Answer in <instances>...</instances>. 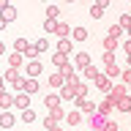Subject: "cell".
Masks as SVG:
<instances>
[{
	"mask_svg": "<svg viewBox=\"0 0 131 131\" xmlns=\"http://www.w3.org/2000/svg\"><path fill=\"white\" fill-rule=\"evenodd\" d=\"M41 71H44V66H41L38 57H36V60H27V77H38Z\"/></svg>",
	"mask_w": 131,
	"mask_h": 131,
	"instance_id": "12",
	"label": "cell"
},
{
	"mask_svg": "<svg viewBox=\"0 0 131 131\" xmlns=\"http://www.w3.org/2000/svg\"><path fill=\"white\" fill-rule=\"evenodd\" d=\"M66 3H77V0H66Z\"/></svg>",
	"mask_w": 131,
	"mask_h": 131,
	"instance_id": "49",
	"label": "cell"
},
{
	"mask_svg": "<svg viewBox=\"0 0 131 131\" xmlns=\"http://www.w3.org/2000/svg\"><path fill=\"white\" fill-rule=\"evenodd\" d=\"M90 63H93V60H90L88 52H77V55H74V68H79V71H82V68L90 66Z\"/></svg>",
	"mask_w": 131,
	"mask_h": 131,
	"instance_id": "9",
	"label": "cell"
},
{
	"mask_svg": "<svg viewBox=\"0 0 131 131\" xmlns=\"http://www.w3.org/2000/svg\"><path fill=\"white\" fill-rule=\"evenodd\" d=\"M6 6H11V3H8V0H0V11H3Z\"/></svg>",
	"mask_w": 131,
	"mask_h": 131,
	"instance_id": "45",
	"label": "cell"
},
{
	"mask_svg": "<svg viewBox=\"0 0 131 131\" xmlns=\"http://www.w3.org/2000/svg\"><path fill=\"white\" fill-rule=\"evenodd\" d=\"M49 117H52L55 123H60V120H66V112L60 109V106H57V109H49Z\"/></svg>",
	"mask_w": 131,
	"mask_h": 131,
	"instance_id": "29",
	"label": "cell"
},
{
	"mask_svg": "<svg viewBox=\"0 0 131 131\" xmlns=\"http://www.w3.org/2000/svg\"><path fill=\"white\" fill-rule=\"evenodd\" d=\"M123 96H128V85H112V90H109V98H112L115 104H117Z\"/></svg>",
	"mask_w": 131,
	"mask_h": 131,
	"instance_id": "6",
	"label": "cell"
},
{
	"mask_svg": "<svg viewBox=\"0 0 131 131\" xmlns=\"http://www.w3.org/2000/svg\"><path fill=\"white\" fill-rule=\"evenodd\" d=\"M104 123H106L104 115H101V112H93V115H90V120H88V126L93 131H101V128H104Z\"/></svg>",
	"mask_w": 131,
	"mask_h": 131,
	"instance_id": "7",
	"label": "cell"
},
{
	"mask_svg": "<svg viewBox=\"0 0 131 131\" xmlns=\"http://www.w3.org/2000/svg\"><path fill=\"white\" fill-rule=\"evenodd\" d=\"M101 131H120V128H117V123H115V120L106 117V123H104V128H101Z\"/></svg>",
	"mask_w": 131,
	"mask_h": 131,
	"instance_id": "39",
	"label": "cell"
},
{
	"mask_svg": "<svg viewBox=\"0 0 131 131\" xmlns=\"http://www.w3.org/2000/svg\"><path fill=\"white\" fill-rule=\"evenodd\" d=\"M71 49H74V41H71V38H57V52L71 55Z\"/></svg>",
	"mask_w": 131,
	"mask_h": 131,
	"instance_id": "15",
	"label": "cell"
},
{
	"mask_svg": "<svg viewBox=\"0 0 131 131\" xmlns=\"http://www.w3.org/2000/svg\"><path fill=\"white\" fill-rule=\"evenodd\" d=\"M27 47H30V41H27V38H16L14 41V52H22V55H25V49H27Z\"/></svg>",
	"mask_w": 131,
	"mask_h": 131,
	"instance_id": "28",
	"label": "cell"
},
{
	"mask_svg": "<svg viewBox=\"0 0 131 131\" xmlns=\"http://www.w3.org/2000/svg\"><path fill=\"white\" fill-rule=\"evenodd\" d=\"M120 71H123V68H120L117 63H112V66H106V68H104V74L109 77V79H117V77H120Z\"/></svg>",
	"mask_w": 131,
	"mask_h": 131,
	"instance_id": "24",
	"label": "cell"
},
{
	"mask_svg": "<svg viewBox=\"0 0 131 131\" xmlns=\"http://www.w3.org/2000/svg\"><path fill=\"white\" fill-rule=\"evenodd\" d=\"M112 109H115V101H112L109 96H104V101H101V104H96V112H101L104 117H109V115H112Z\"/></svg>",
	"mask_w": 131,
	"mask_h": 131,
	"instance_id": "5",
	"label": "cell"
},
{
	"mask_svg": "<svg viewBox=\"0 0 131 131\" xmlns=\"http://www.w3.org/2000/svg\"><path fill=\"white\" fill-rule=\"evenodd\" d=\"M115 109H120V112H131V96H123L117 104H115Z\"/></svg>",
	"mask_w": 131,
	"mask_h": 131,
	"instance_id": "26",
	"label": "cell"
},
{
	"mask_svg": "<svg viewBox=\"0 0 131 131\" xmlns=\"http://www.w3.org/2000/svg\"><path fill=\"white\" fill-rule=\"evenodd\" d=\"M52 126H57V123H55V120H52V117H49V115H47V117H44V128L49 131V128H52Z\"/></svg>",
	"mask_w": 131,
	"mask_h": 131,
	"instance_id": "41",
	"label": "cell"
},
{
	"mask_svg": "<svg viewBox=\"0 0 131 131\" xmlns=\"http://www.w3.org/2000/svg\"><path fill=\"white\" fill-rule=\"evenodd\" d=\"M22 63H25V55H22V52H11V55H8V66H11V68H19Z\"/></svg>",
	"mask_w": 131,
	"mask_h": 131,
	"instance_id": "18",
	"label": "cell"
},
{
	"mask_svg": "<svg viewBox=\"0 0 131 131\" xmlns=\"http://www.w3.org/2000/svg\"><path fill=\"white\" fill-rule=\"evenodd\" d=\"M88 38V27H71V41H85Z\"/></svg>",
	"mask_w": 131,
	"mask_h": 131,
	"instance_id": "23",
	"label": "cell"
},
{
	"mask_svg": "<svg viewBox=\"0 0 131 131\" xmlns=\"http://www.w3.org/2000/svg\"><path fill=\"white\" fill-rule=\"evenodd\" d=\"M74 90H77V96H79V98H88V90H90V88H88V85H85V82L79 79L77 85H74Z\"/></svg>",
	"mask_w": 131,
	"mask_h": 131,
	"instance_id": "27",
	"label": "cell"
},
{
	"mask_svg": "<svg viewBox=\"0 0 131 131\" xmlns=\"http://www.w3.org/2000/svg\"><path fill=\"white\" fill-rule=\"evenodd\" d=\"M98 74H101V71H98V68H96V66H93V63H90V66H85V68H82V77H85V79H90V82L96 79Z\"/></svg>",
	"mask_w": 131,
	"mask_h": 131,
	"instance_id": "22",
	"label": "cell"
},
{
	"mask_svg": "<svg viewBox=\"0 0 131 131\" xmlns=\"http://www.w3.org/2000/svg\"><path fill=\"white\" fill-rule=\"evenodd\" d=\"M109 3H112V0H96V6H101V8H106Z\"/></svg>",
	"mask_w": 131,
	"mask_h": 131,
	"instance_id": "43",
	"label": "cell"
},
{
	"mask_svg": "<svg viewBox=\"0 0 131 131\" xmlns=\"http://www.w3.org/2000/svg\"><path fill=\"white\" fill-rule=\"evenodd\" d=\"M25 57H27V60H36V57H38V49H36V44H30V47L25 49Z\"/></svg>",
	"mask_w": 131,
	"mask_h": 131,
	"instance_id": "34",
	"label": "cell"
},
{
	"mask_svg": "<svg viewBox=\"0 0 131 131\" xmlns=\"http://www.w3.org/2000/svg\"><path fill=\"white\" fill-rule=\"evenodd\" d=\"M66 123H68V126H79L82 123V112L79 109H71V112L66 115Z\"/></svg>",
	"mask_w": 131,
	"mask_h": 131,
	"instance_id": "19",
	"label": "cell"
},
{
	"mask_svg": "<svg viewBox=\"0 0 131 131\" xmlns=\"http://www.w3.org/2000/svg\"><path fill=\"white\" fill-rule=\"evenodd\" d=\"M55 36H57V38H68V36H71V25H68V22H57Z\"/></svg>",
	"mask_w": 131,
	"mask_h": 131,
	"instance_id": "14",
	"label": "cell"
},
{
	"mask_svg": "<svg viewBox=\"0 0 131 131\" xmlns=\"http://www.w3.org/2000/svg\"><path fill=\"white\" fill-rule=\"evenodd\" d=\"M57 16H60V8H57L55 3H52V6H47V19H57Z\"/></svg>",
	"mask_w": 131,
	"mask_h": 131,
	"instance_id": "30",
	"label": "cell"
},
{
	"mask_svg": "<svg viewBox=\"0 0 131 131\" xmlns=\"http://www.w3.org/2000/svg\"><path fill=\"white\" fill-rule=\"evenodd\" d=\"M22 123H36V112L33 109H22Z\"/></svg>",
	"mask_w": 131,
	"mask_h": 131,
	"instance_id": "32",
	"label": "cell"
},
{
	"mask_svg": "<svg viewBox=\"0 0 131 131\" xmlns=\"http://www.w3.org/2000/svg\"><path fill=\"white\" fill-rule=\"evenodd\" d=\"M60 101H63V98H60V93H49V96H44V106H47V109H57V106H60Z\"/></svg>",
	"mask_w": 131,
	"mask_h": 131,
	"instance_id": "11",
	"label": "cell"
},
{
	"mask_svg": "<svg viewBox=\"0 0 131 131\" xmlns=\"http://www.w3.org/2000/svg\"><path fill=\"white\" fill-rule=\"evenodd\" d=\"M57 93H60V98H63V101H74V98H77V90H74V85H63Z\"/></svg>",
	"mask_w": 131,
	"mask_h": 131,
	"instance_id": "13",
	"label": "cell"
},
{
	"mask_svg": "<svg viewBox=\"0 0 131 131\" xmlns=\"http://www.w3.org/2000/svg\"><path fill=\"white\" fill-rule=\"evenodd\" d=\"M49 131H63V128H60V126H52V128H49Z\"/></svg>",
	"mask_w": 131,
	"mask_h": 131,
	"instance_id": "47",
	"label": "cell"
},
{
	"mask_svg": "<svg viewBox=\"0 0 131 131\" xmlns=\"http://www.w3.org/2000/svg\"><path fill=\"white\" fill-rule=\"evenodd\" d=\"M6 90V79H3V74H0V93Z\"/></svg>",
	"mask_w": 131,
	"mask_h": 131,
	"instance_id": "44",
	"label": "cell"
},
{
	"mask_svg": "<svg viewBox=\"0 0 131 131\" xmlns=\"http://www.w3.org/2000/svg\"><path fill=\"white\" fill-rule=\"evenodd\" d=\"M0 19H3V22H14V19H16V8L14 6H6V8H3V11H0Z\"/></svg>",
	"mask_w": 131,
	"mask_h": 131,
	"instance_id": "16",
	"label": "cell"
},
{
	"mask_svg": "<svg viewBox=\"0 0 131 131\" xmlns=\"http://www.w3.org/2000/svg\"><path fill=\"white\" fill-rule=\"evenodd\" d=\"M63 85H66V77H63V74H60V71H57V74H52V77H49V88H57V90H60V88H63Z\"/></svg>",
	"mask_w": 131,
	"mask_h": 131,
	"instance_id": "20",
	"label": "cell"
},
{
	"mask_svg": "<svg viewBox=\"0 0 131 131\" xmlns=\"http://www.w3.org/2000/svg\"><path fill=\"white\" fill-rule=\"evenodd\" d=\"M90 16H93V19H101V16H104V8L93 3V6H90Z\"/></svg>",
	"mask_w": 131,
	"mask_h": 131,
	"instance_id": "33",
	"label": "cell"
},
{
	"mask_svg": "<svg viewBox=\"0 0 131 131\" xmlns=\"http://www.w3.org/2000/svg\"><path fill=\"white\" fill-rule=\"evenodd\" d=\"M123 33H126V30H123L120 25H112V27H109V36H112V38H117V41H120V36H123Z\"/></svg>",
	"mask_w": 131,
	"mask_h": 131,
	"instance_id": "35",
	"label": "cell"
},
{
	"mask_svg": "<svg viewBox=\"0 0 131 131\" xmlns=\"http://www.w3.org/2000/svg\"><path fill=\"white\" fill-rule=\"evenodd\" d=\"M3 79H6L8 85H11V88L16 90V93L22 90V79H25V77H22V74H19V68H11V66H8V71L3 74Z\"/></svg>",
	"mask_w": 131,
	"mask_h": 131,
	"instance_id": "1",
	"label": "cell"
},
{
	"mask_svg": "<svg viewBox=\"0 0 131 131\" xmlns=\"http://www.w3.org/2000/svg\"><path fill=\"white\" fill-rule=\"evenodd\" d=\"M0 55H6V47H3V41H0Z\"/></svg>",
	"mask_w": 131,
	"mask_h": 131,
	"instance_id": "46",
	"label": "cell"
},
{
	"mask_svg": "<svg viewBox=\"0 0 131 131\" xmlns=\"http://www.w3.org/2000/svg\"><path fill=\"white\" fill-rule=\"evenodd\" d=\"M128 96H131V93H128Z\"/></svg>",
	"mask_w": 131,
	"mask_h": 131,
	"instance_id": "51",
	"label": "cell"
},
{
	"mask_svg": "<svg viewBox=\"0 0 131 131\" xmlns=\"http://www.w3.org/2000/svg\"><path fill=\"white\" fill-rule=\"evenodd\" d=\"M93 85H96V88L101 90V93H104V96H109V90H112V79H109V77H106V74H98L96 79H93Z\"/></svg>",
	"mask_w": 131,
	"mask_h": 131,
	"instance_id": "3",
	"label": "cell"
},
{
	"mask_svg": "<svg viewBox=\"0 0 131 131\" xmlns=\"http://www.w3.org/2000/svg\"><path fill=\"white\" fill-rule=\"evenodd\" d=\"M14 106H16V109H30V96L19 90V93L14 96Z\"/></svg>",
	"mask_w": 131,
	"mask_h": 131,
	"instance_id": "8",
	"label": "cell"
},
{
	"mask_svg": "<svg viewBox=\"0 0 131 131\" xmlns=\"http://www.w3.org/2000/svg\"><path fill=\"white\" fill-rule=\"evenodd\" d=\"M71 60H68V55H63V52H55L52 55V66H57V71L63 68V66H68Z\"/></svg>",
	"mask_w": 131,
	"mask_h": 131,
	"instance_id": "17",
	"label": "cell"
},
{
	"mask_svg": "<svg viewBox=\"0 0 131 131\" xmlns=\"http://www.w3.org/2000/svg\"><path fill=\"white\" fill-rule=\"evenodd\" d=\"M120 79H123V85H131V68H128V66L120 71Z\"/></svg>",
	"mask_w": 131,
	"mask_h": 131,
	"instance_id": "37",
	"label": "cell"
},
{
	"mask_svg": "<svg viewBox=\"0 0 131 131\" xmlns=\"http://www.w3.org/2000/svg\"><path fill=\"white\" fill-rule=\"evenodd\" d=\"M74 104H77V109H79L82 115H93L96 112V104H93V101H90V98H74Z\"/></svg>",
	"mask_w": 131,
	"mask_h": 131,
	"instance_id": "2",
	"label": "cell"
},
{
	"mask_svg": "<svg viewBox=\"0 0 131 131\" xmlns=\"http://www.w3.org/2000/svg\"><path fill=\"white\" fill-rule=\"evenodd\" d=\"M128 115H131V112H128Z\"/></svg>",
	"mask_w": 131,
	"mask_h": 131,
	"instance_id": "52",
	"label": "cell"
},
{
	"mask_svg": "<svg viewBox=\"0 0 131 131\" xmlns=\"http://www.w3.org/2000/svg\"><path fill=\"white\" fill-rule=\"evenodd\" d=\"M55 27H57V19H47L44 22V30L47 33H55Z\"/></svg>",
	"mask_w": 131,
	"mask_h": 131,
	"instance_id": "38",
	"label": "cell"
},
{
	"mask_svg": "<svg viewBox=\"0 0 131 131\" xmlns=\"http://www.w3.org/2000/svg\"><path fill=\"white\" fill-rule=\"evenodd\" d=\"M101 60H104V66H112V63H115V52H104Z\"/></svg>",
	"mask_w": 131,
	"mask_h": 131,
	"instance_id": "40",
	"label": "cell"
},
{
	"mask_svg": "<svg viewBox=\"0 0 131 131\" xmlns=\"http://www.w3.org/2000/svg\"><path fill=\"white\" fill-rule=\"evenodd\" d=\"M123 49H126V55H131V38H126V41H123Z\"/></svg>",
	"mask_w": 131,
	"mask_h": 131,
	"instance_id": "42",
	"label": "cell"
},
{
	"mask_svg": "<svg viewBox=\"0 0 131 131\" xmlns=\"http://www.w3.org/2000/svg\"><path fill=\"white\" fill-rule=\"evenodd\" d=\"M22 93L36 96V93H38V79H36V77H25L22 79Z\"/></svg>",
	"mask_w": 131,
	"mask_h": 131,
	"instance_id": "4",
	"label": "cell"
},
{
	"mask_svg": "<svg viewBox=\"0 0 131 131\" xmlns=\"http://www.w3.org/2000/svg\"><path fill=\"white\" fill-rule=\"evenodd\" d=\"M0 115H3V109H0Z\"/></svg>",
	"mask_w": 131,
	"mask_h": 131,
	"instance_id": "50",
	"label": "cell"
},
{
	"mask_svg": "<svg viewBox=\"0 0 131 131\" xmlns=\"http://www.w3.org/2000/svg\"><path fill=\"white\" fill-rule=\"evenodd\" d=\"M117 47H120V41H117V38H112V36H106V38H104V52H115Z\"/></svg>",
	"mask_w": 131,
	"mask_h": 131,
	"instance_id": "25",
	"label": "cell"
},
{
	"mask_svg": "<svg viewBox=\"0 0 131 131\" xmlns=\"http://www.w3.org/2000/svg\"><path fill=\"white\" fill-rule=\"evenodd\" d=\"M126 33H128V38H131V27H126Z\"/></svg>",
	"mask_w": 131,
	"mask_h": 131,
	"instance_id": "48",
	"label": "cell"
},
{
	"mask_svg": "<svg viewBox=\"0 0 131 131\" xmlns=\"http://www.w3.org/2000/svg\"><path fill=\"white\" fill-rule=\"evenodd\" d=\"M117 25H120L123 30H126V27H131V14H120V16H117Z\"/></svg>",
	"mask_w": 131,
	"mask_h": 131,
	"instance_id": "31",
	"label": "cell"
},
{
	"mask_svg": "<svg viewBox=\"0 0 131 131\" xmlns=\"http://www.w3.org/2000/svg\"><path fill=\"white\" fill-rule=\"evenodd\" d=\"M36 49H38V55L47 52V49H49V38H38V41H36Z\"/></svg>",
	"mask_w": 131,
	"mask_h": 131,
	"instance_id": "36",
	"label": "cell"
},
{
	"mask_svg": "<svg viewBox=\"0 0 131 131\" xmlns=\"http://www.w3.org/2000/svg\"><path fill=\"white\" fill-rule=\"evenodd\" d=\"M14 123H16L14 112H8V109H3V115H0V128H14Z\"/></svg>",
	"mask_w": 131,
	"mask_h": 131,
	"instance_id": "10",
	"label": "cell"
},
{
	"mask_svg": "<svg viewBox=\"0 0 131 131\" xmlns=\"http://www.w3.org/2000/svg\"><path fill=\"white\" fill-rule=\"evenodd\" d=\"M11 106H14V96L3 90V93H0V109H11Z\"/></svg>",
	"mask_w": 131,
	"mask_h": 131,
	"instance_id": "21",
	"label": "cell"
}]
</instances>
